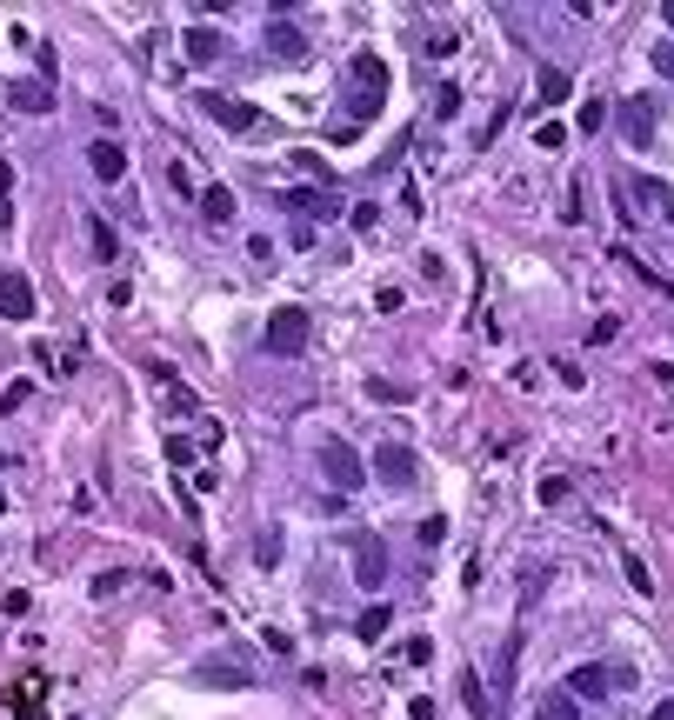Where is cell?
<instances>
[{
	"instance_id": "obj_3",
	"label": "cell",
	"mask_w": 674,
	"mask_h": 720,
	"mask_svg": "<svg viewBox=\"0 0 674 720\" xmlns=\"http://www.w3.org/2000/svg\"><path fill=\"white\" fill-rule=\"evenodd\" d=\"M634 680V667H608V660H587V667H575L568 674V694L575 700H608V694H621Z\"/></svg>"
},
{
	"instance_id": "obj_44",
	"label": "cell",
	"mask_w": 674,
	"mask_h": 720,
	"mask_svg": "<svg viewBox=\"0 0 674 720\" xmlns=\"http://www.w3.org/2000/svg\"><path fill=\"white\" fill-rule=\"evenodd\" d=\"M601 120H608V107H601V100H587V107H581V134H595Z\"/></svg>"
},
{
	"instance_id": "obj_20",
	"label": "cell",
	"mask_w": 674,
	"mask_h": 720,
	"mask_svg": "<svg viewBox=\"0 0 674 720\" xmlns=\"http://www.w3.org/2000/svg\"><path fill=\"white\" fill-rule=\"evenodd\" d=\"M200 214H208L214 227H227L234 220V187H200Z\"/></svg>"
},
{
	"instance_id": "obj_34",
	"label": "cell",
	"mask_w": 674,
	"mask_h": 720,
	"mask_svg": "<svg viewBox=\"0 0 674 720\" xmlns=\"http://www.w3.org/2000/svg\"><path fill=\"white\" fill-rule=\"evenodd\" d=\"M628 587H634V594H654V574H648V560H634V554H628Z\"/></svg>"
},
{
	"instance_id": "obj_2",
	"label": "cell",
	"mask_w": 674,
	"mask_h": 720,
	"mask_svg": "<svg viewBox=\"0 0 674 720\" xmlns=\"http://www.w3.org/2000/svg\"><path fill=\"white\" fill-rule=\"evenodd\" d=\"M308 340H314V320H308V307H274L267 314V347L274 354H308Z\"/></svg>"
},
{
	"instance_id": "obj_52",
	"label": "cell",
	"mask_w": 674,
	"mask_h": 720,
	"mask_svg": "<svg viewBox=\"0 0 674 720\" xmlns=\"http://www.w3.org/2000/svg\"><path fill=\"white\" fill-rule=\"evenodd\" d=\"M668 300H674V287H668Z\"/></svg>"
},
{
	"instance_id": "obj_14",
	"label": "cell",
	"mask_w": 674,
	"mask_h": 720,
	"mask_svg": "<svg viewBox=\"0 0 674 720\" xmlns=\"http://www.w3.org/2000/svg\"><path fill=\"white\" fill-rule=\"evenodd\" d=\"M180 47H188V60H221L227 54V33L221 27H188V33H180Z\"/></svg>"
},
{
	"instance_id": "obj_40",
	"label": "cell",
	"mask_w": 674,
	"mask_h": 720,
	"mask_svg": "<svg viewBox=\"0 0 674 720\" xmlns=\"http://www.w3.org/2000/svg\"><path fill=\"white\" fill-rule=\"evenodd\" d=\"M654 74L674 80V41H654Z\"/></svg>"
},
{
	"instance_id": "obj_19",
	"label": "cell",
	"mask_w": 674,
	"mask_h": 720,
	"mask_svg": "<svg viewBox=\"0 0 674 720\" xmlns=\"http://www.w3.org/2000/svg\"><path fill=\"white\" fill-rule=\"evenodd\" d=\"M628 187H634V194H628V200H634V208H642V214H654V208H661V214H668V187H661V180H654V174H634Z\"/></svg>"
},
{
	"instance_id": "obj_31",
	"label": "cell",
	"mask_w": 674,
	"mask_h": 720,
	"mask_svg": "<svg viewBox=\"0 0 674 720\" xmlns=\"http://www.w3.org/2000/svg\"><path fill=\"white\" fill-rule=\"evenodd\" d=\"M167 187H174V200H188V194H200V187H194V174H188V167H167Z\"/></svg>"
},
{
	"instance_id": "obj_28",
	"label": "cell",
	"mask_w": 674,
	"mask_h": 720,
	"mask_svg": "<svg viewBox=\"0 0 674 720\" xmlns=\"http://www.w3.org/2000/svg\"><path fill=\"white\" fill-rule=\"evenodd\" d=\"M367 401L394 407V401H408V387H394V381H381V374H367Z\"/></svg>"
},
{
	"instance_id": "obj_26",
	"label": "cell",
	"mask_w": 674,
	"mask_h": 720,
	"mask_svg": "<svg viewBox=\"0 0 674 720\" xmlns=\"http://www.w3.org/2000/svg\"><path fill=\"white\" fill-rule=\"evenodd\" d=\"M288 167H300V174H314V180H328V187H334L328 161H321V153H314V147H294V153H288Z\"/></svg>"
},
{
	"instance_id": "obj_39",
	"label": "cell",
	"mask_w": 674,
	"mask_h": 720,
	"mask_svg": "<svg viewBox=\"0 0 674 720\" xmlns=\"http://www.w3.org/2000/svg\"><path fill=\"white\" fill-rule=\"evenodd\" d=\"M561 501H568V480L548 474V480H541V507H561Z\"/></svg>"
},
{
	"instance_id": "obj_5",
	"label": "cell",
	"mask_w": 674,
	"mask_h": 720,
	"mask_svg": "<svg viewBox=\"0 0 674 720\" xmlns=\"http://www.w3.org/2000/svg\"><path fill=\"white\" fill-rule=\"evenodd\" d=\"M374 480H381V487H394V494H408L414 480H420V460H414V448H401V440L374 448Z\"/></svg>"
},
{
	"instance_id": "obj_1",
	"label": "cell",
	"mask_w": 674,
	"mask_h": 720,
	"mask_svg": "<svg viewBox=\"0 0 674 720\" xmlns=\"http://www.w3.org/2000/svg\"><path fill=\"white\" fill-rule=\"evenodd\" d=\"M387 107V60L354 54V88H347V120H374Z\"/></svg>"
},
{
	"instance_id": "obj_45",
	"label": "cell",
	"mask_w": 674,
	"mask_h": 720,
	"mask_svg": "<svg viewBox=\"0 0 674 720\" xmlns=\"http://www.w3.org/2000/svg\"><path fill=\"white\" fill-rule=\"evenodd\" d=\"M434 114H461V88H441V94H434Z\"/></svg>"
},
{
	"instance_id": "obj_24",
	"label": "cell",
	"mask_w": 674,
	"mask_h": 720,
	"mask_svg": "<svg viewBox=\"0 0 674 720\" xmlns=\"http://www.w3.org/2000/svg\"><path fill=\"white\" fill-rule=\"evenodd\" d=\"M88 240H94V261H114V254H121V240H114L107 220H88Z\"/></svg>"
},
{
	"instance_id": "obj_18",
	"label": "cell",
	"mask_w": 674,
	"mask_h": 720,
	"mask_svg": "<svg viewBox=\"0 0 674 720\" xmlns=\"http://www.w3.org/2000/svg\"><path fill=\"white\" fill-rule=\"evenodd\" d=\"M534 94H541L548 107H561V100L575 94V74H561V67H541V74H534Z\"/></svg>"
},
{
	"instance_id": "obj_13",
	"label": "cell",
	"mask_w": 674,
	"mask_h": 720,
	"mask_svg": "<svg viewBox=\"0 0 674 720\" xmlns=\"http://www.w3.org/2000/svg\"><path fill=\"white\" fill-rule=\"evenodd\" d=\"M200 680H208V688H254V667H241V654L234 660H200Z\"/></svg>"
},
{
	"instance_id": "obj_12",
	"label": "cell",
	"mask_w": 674,
	"mask_h": 720,
	"mask_svg": "<svg viewBox=\"0 0 674 720\" xmlns=\"http://www.w3.org/2000/svg\"><path fill=\"white\" fill-rule=\"evenodd\" d=\"M88 167H94V180H107V187L127 180V147L121 141H94L88 147Z\"/></svg>"
},
{
	"instance_id": "obj_41",
	"label": "cell",
	"mask_w": 674,
	"mask_h": 720,
	"mask_svg": "<svg viewBox=\"0 0 674 720\" xmlns=\"http://www.w3.org/2000/svg\"><path fill=\"white\" fill-rule=\"evenodd\" d=\"M454 47H461V33H454V27H448V33H428V54H434V60L454 54Z\"/></svg>"
},
{
	"instance_id": "obj_11",
	"label": "cell",
	"mask_w": 674,
	"mask_h": 720,
	"mask_svg": "<svg viewBox=\"0 0 674 720\" xmlns=\"http://www.w3.org/2000/svg\"><path fill=\"white\" fill-rule=\"evenodd\" d=\"M54 88H47V80H14V88H7V107L14 114H54Z\"/></svg>"
},
{
	"instance_id": "obj_37",
	"label": "cell",
	"mask_w": 674,
	"mask_h": 720,
	"mask_svg": "<svg viewBox=\"0 0 674 720\" xmlns=\"http://www.w3.org/2000/svg\"><path fill=\"white\" fill-rule=\"evenodd\" d=\"M0 614H14V621H21V614H33V594H27V587H14L7 600H0Z\"/></svg>"
},
{
	"instance_id": "obj_22",
	"label": "cell",
	"mask_w": 674,
	"mask_h": 720,
	"mask_svg": "<svg viewBox=\"0 0 674 720\" xmlns=\"http://www.w3.org/2000/svg\"><path fill=\"white\" fill-rule=\"evenodd\" d=\"M534 720H581V707H575V694H541V707H534Z\"/></svg>"
},
{
	"instance_id": "obj_23",
	"label": "cell",
	"mask_w": 674,
	"mask_h": 720,
	"mask_svg": "<svg viewBox=\"0 0 674 720\" xmlns=\"http://www.w3.org/2000/svg\"><path fill=\"white\" fill-rule=\"evenodd\" d=\"M254 560H261V568H281V527H274V521L254 534Z\"/></svg>"
},
{
	"instance_id": "obj_38",
	"label": "cell",
	"mask_w": 674,
	"mask_h": 720,
	"mask_svg": "<svg viewBox=\"0 0 674 720\" xmlns=\"http://www.w3.org/2000/svg\"><path fill=\"white\" fill-rule=\"evenodd\" d=\"M401 654H408L414 667H428V660H434V641H428V633H414V641H408V647H401Z\"/></svg>"
},
{
	"instance_id": "obj_42",
	"label": "cell",
	"mask_w": 674,
	"mask_h": 720,
	"mask_svg": "<svg viewBox=\"0 0 674 720\" xmlns=\"http://www.w3.org/2000/svg\"><path fill=\"white\" fill-rule=\"evenodd\" d=\"M261 641H267V647H274V654H294V633H288V627H267V633H261Z\"/></svg>"
},
{
	"instance_id": "obj_36",
	"label": "cell",
	"mask_w": 674,
	"mask_h": 720,
	"mask_svg": "<svg viewBox=\"0 0 674 720\" xmlns=\"http://www.w3.org/2000/svg\"><path fill=\"white\" fill-rule=\"evenodd\" d=\"M534 141H541V147H568V127H561V120H541V127H534Z\"/></svg>"
},
{
	"instance_id": "obj_4",
	"label": "cell",
	"mask_w": 674,
	"mask_h": 720,
	"mask_svg": "<svg viewBox=\"0 0 674 720\" xmlns=\"http://www.w3.org/2000/svg\"><path fill=\"white\" fill-rule=\"evenodd\" d=\"M194 100H200V114H208L214 127H227V134H254V127H261V107H254V100H234V94H214V88H200Z\"/></svg>"
},
{
	"instance_id": "obj_46",
	"label": "cell",
	"mask_w": 674,
	"mask_h": 720,
	"mask_svg": "<svg viewBox=\"0 0 674 720\" xmlns=\"http://www.w3.org/2000/svg\"><path fill=\"white\" fill-rule=\"evenodd\" d=\"M408 720H434V700H428V694H414V700H408Z\"/></svg>"
},
{
	"instance_id": "obj_33",
	"label": "cell",
	"mask_w": 674,
	"mask_h": 720,
	"mask_svg": "<svg viewBox=\"0 0 674 720\" xmlns=\"http://www.w3.org/2000/svg\"><path fill=\"white\" fill-rule=\"evenodd\" d=\"M541 587H548V568H528V580H521V607H534Z\"/></svg>"
},
{
	"instance_id": "obj_32",
	"label": "cell",
	"mask_w": 674,
	"mask_h": 720,
	"mask_svg": "<svg viewBox=\"0 0 674 720\" xmlns=\"http://www.w3.org/2000/svg\"><path fill=\"white\" fill-rule=\"evenodd\" d=\"M347 227H354V234H367V227H381V208H374V200H361V208H354V214H347Z\"/></svg>"
},
{
	"instance_id": "obj_10",
	"label": "cell",
	"mask_w": 674,
	"mask_h": 720,
	"mask_svg": "<svg viewBox=\"0 0 674 720\" xmlns=\"http://www.w3.org/2000/svg\"><path fill=\"white\" fill-rule=\"evenodd\" d=\"M41 694H47V674H41V667H27V674L14 680V694H7V707H14V720H47V707H41Z\"/></svg>"
},
{
	"instance_id": "obj_21",
	"label": "cell",
	"mask_w": 674,
	"mask_h": 720,
	"mask_svg": "<svg viewBox=\"0 0 674 720\" xmlns=\"http://www.w3.org/2000/svg\"><path fill=\"white\" fill-rule=\"evenodd\" d=\"M154 381H167V414H180V420H188L194 407H200V401H194V387H174V374H167V367H154Z\"/></svg>"
},
{
	"instance_id": "obj_25",
	"label": "cell",
	"mask_w": 674,
	"mask_h": 720,
	"mask_svg": "<svg viewBox=\"0 0 674 720\" xmlns=\"http://www.w3.org/2000/svg\"><path fill=\"white\" fill-rule=\"evenodd\" d=\"M514 660H521V633H508V647H501V667H494V688L501 694L514 688Z\"/></svg>"
},
{
	"instance_id": "obj_17",
	"label": "cell",
	"mask_w": 674,
	"mask_h": 720,
	"mask_svg": "<svg viewBox=\"0 0 674 720\" xmlns=\"http://www.w3.org/2000/svg\"><path fill=\"white\" fill-rule=\"evenodd\" d=\"M454 688H461V700H467V714H475V720H494V700H487V688H481L475 667H461V680H454Z\"/></svg>"
},
{
	"instance_id": "obj_6",
	"label": "cell",
	"mask_w": 674,
	"mask_h": 720,
	"mask_svg": "<svg viewBox=\"0 0 674 720\" xmlns=\"http://www.w3.org/2000/svg\"><path fill=\"white\" fill-rule=\"evenodd\" d=\"M621 134H628V147H654V141H661V107H654V94L621 100Z\"/></svg>"
},
{
	"instance_id": "obj_16",
	"label": "cell",
	"mask_w": 674,
	"mask_h": 720,
	"mask_svg": "<svg viewBox=\"0 0 674 720\" xmlns=\"http://www.w3.org/2000/svg\"><path fill=\"white\" fill-rule=\"evenodd\" d=\"M281 208H300V214H341L334 194H314V187H281Z\"/></svg>"
},
{
	"instance_id": "obj_49",
	"label": "cell",
	"mask_w": 674,
	"mask_h": 720,
	"mask_svg": "<svg viewBox=\"0 0 674 720\" xmlns=\"http://www.w3.org/2000/svg\"><path fill=\"white\" fill-rule=\"evenodd\" d=\"M661 27H668V33H674V0H668V7H661Z\"/></svg>"
},
{
	"instance_id": "obj_7",
	"label": "cell",
	"mask_w": 674,
	"mask_h": 720,
	"mask_svg": "<svg viewBox=\"0 0 674 720\" xmlns=\"http://www.w3.org/2000/svg\"><path fill=\"white\" fill-rule=\"evenodd\" d=\"M321 474H328V480H334V487H341V494H354V487H361V480H367V460L354 454L347 440H328V448H321Z\"/></svg>"
},
{
	"instance_id": "obj_43",
	"label": "cell",
	"mask_w": 674,
	"mask_h": 720,
	"mask_svg": "<svg viewBox=\"0 0 674 720\" xmlns=\"http://www.w3.org/2000/svg\"><path fill=\"white\" fill-rule=\"evenodd\" d=\"M167 460H174V467H194V448H188V440L174 434V440H167Z\"/></svg>"
},
{
	"instance_id": "obj_29",
	"label": "cell",
	"mask_w": 674,
	"mask_h": 720,
	"mask_svg": "<svg viewBox=\"0 0 674 720\" xmlns=\"http://www.w3.org/2000/svg\"><path fill=\"white\" fill-rule=\"evenodd\" d=\"M27 401H33V381H7V393H0V414H21Z\"/></svg>"
},
{
	"instance_id": "obj_47",
	"label": "cell",
	"mask_w": 674,
	"mask_h": 720,
	"mask_svg": "<svg viewBox=\"0 0 674 720\" xmlns=\"http://www.w3.org/2000/svg\"><path fill=\"white\" fill-rule=\"evenodd\" d=\"M0 234H14V194L0 187Z\"/></svg>"
},
{
	"instance_id": "obj_15",
	"label": "cell",
	"mask_w": 674,
	"mask_h": 720,
	"mask_svg": "<svg viewBox=\"0 0 674 720\" xmlns=\"http://www.w3.org/2000/svg\"><path fill=\"white\" fill-rule=\"evenodd\" d=\"M267 54H281V60L308 54V41H300V27H288V14H274V27H267Z\"/></svg>"
},
{
	"instance_id": "obj_8",
	"label": "cell",
	"mask_w": 674,
	"mask_h": 720,
	"mask_svg": "<svg viewBox=\"0 0 674 720\" xmlns=\"http://www.w3.org/2000/svg\"><path fill=\"white\" fill-rule=\"evenodd\" d=\"M41 314V294H33V281L27 273H0V320H33Z\"/></svg>"
},
{
	"instance_id": "obj_35",
	"label": "cell",
	"mask_w": 674,
	"mask_h": 720,
	"mask_svg": "<svg viewBox=\"0 0 674 720\" xmlns=\"http://www.w3.org/2000/svg\"><path fill=\"white\" fill-rule=\"evenodd\" d=\"M448 540V521L441 513H428V521H420V547H441Z\"/></svg>"
},
{
	"instance_id": "obj_9",
	"label": "cell",
	"mask_w": 674,
	"mask_h": 720,
	"mask_svg": "<svg viewBox=\"0 0 674 720\" xmlns=\"http://www.w3.org/2000/svg\"><path fill=\"white\" fill-rule=\"evenodd\" d=\"M354 580H361L367 594L387 587V547H381L374 534H354Z\"/></svg>"
},
{
	"instance_id": "obj_48",
	"label": "cell",
	"mask_w": 674,
	"mask_h": 720,
	"mask_svg": "<svg viewBox=\"0 0 674 720\" xmlns=\"http://www.w3.org/2000/svg\"><path fill=\"white\" fill-rule=\"evenodd\" d=\"M648 720H674V700H661V707H654Z\"/></svg>"
},
{
	"instance_id": "obj_27",
	"label": "cell",
	"mask_w": 674,
	"mask_h": 720,
	"mask_svg": "<svg viewBox=\"0 0 674 720\" xmlns=\"http://www.w3.org/2000/svg\"><path fill=\"white\" fill-rule=\"evenodd\" d=\"M354 633H361V641H381V633H387V607H381V600H374V607H361Z\"/></svg>"
},
{
	"instance_id": "obj_30",
	"label": "cell",
	"mask_w": 674,
	"mask_h": 720,
	"mask_svg": "<svg viewBox=\"0 0 674 720\" xmlns=\"http://www.w3.org/2000/svg\"><path fill=\"white\" fill-rule=\"evenodd\" d=\"M127 587V568H107V574H94V600H107V594H121Z\"/></svg>"
},
{
	"instance_id": "obj_51",
	"label": "cell",
	"mask_w": 674,
	"mask_h": 720,
	"mask_svg": "<svg viewBox=\"0 0 674 720\" xmlns=\"http://www.w3.org/2000/svg\"><path fill=\"white\" fill-rule=\"evenodd\" d=\"M0 513H7V494H0Z\"/></svg>"
},
{
	"instance_id": "obj_50",
	"label": "cell",
	"mask_w": 674,
	"mask_h": 720,
	"mask_svg": "<svg viewBox=\"0 0 674 720\" xmlns=\"http://www.w3.org/2000/svg\"><path fill=\"white\" fill-rule=\"evenodd\" d=\"M14 460H21V454H7V448H0V467H14Z\"/></svg>"
}]
</instances>
